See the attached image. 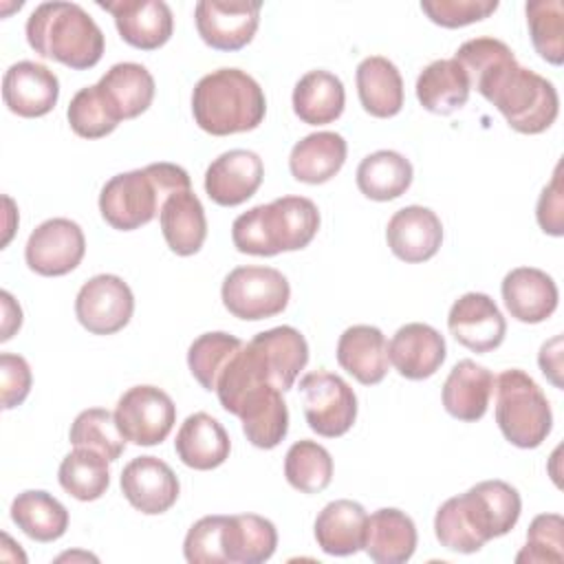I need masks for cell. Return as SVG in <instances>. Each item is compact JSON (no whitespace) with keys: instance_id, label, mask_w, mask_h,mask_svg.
Segmentation results:
<instances>
[{"instance_id":"37","label":"cell","mask_w":564,"mask_h":564,"mask_svg":"<svg viewBox=\"0 0 564 564\" xmlns=\"http://www.w3.org/2000/svg\"><path fill=\"white\" fill-rule=\"evenodd\" d=\"M412 163L394 150H377L361 159L357 167V187L370 200H394L412 185Z\"/></svg>"},{"instance_id":"18","label":"cell","mask_w":564,"mask_h":564,"mask_svg":"<svg viewBox=\"0 0 564 564\" xmlns=\"http://www.w3.org/2000/svg\"><path fill=\"white\" fill-rule=\"evenodd\" d=\"M2 99L4 106L18 117H44L59 99V79L40 62H15L2 77Z\"/></svg>"},{"instance_id":"47","label":"cell","mask_w":564,"mask_h":564,"mask_svg":"<svg viewBox=\"0 0 564 564\" xmlns=\"http://www.w3.org/2000/svg\"><path fill=\"white\" fill-rule=\"evenodd\" d=\"M498 0H423L421 11L438 26L458 29L489 18Z\"/></svg>"},{"instance_id":"7","label":"cell","mask_w":564,"mask_h":564,"mask_svg":"<svg viewBox=\"0 0 564 564\" xmlns=\"http://www.w3.org/2000/svg\"><path fill=\"white\" fill-rule=\"evenodd\" d=\"M494 394L496 423L511 445L533 449L546 441L553 427V412L542 388L524 370H502L496 377Z\"/></svg>"},{"instance_id":"17","label":"cell","mask_w":564,"mask_h":564,"mask_svg":"<svg viewBox=\"0 0 564 564\" xmlns=\"http://www.w3.org/2000/svg\"><path fill=\"white\" fill-rule=\"evenodd\" d=\"M117 24L121 40L141 51L163 46L174 31V15L163 0H99Z\"/></svg>"},{"instance_id":"43","label":"cell","mask_w":564,"mask_h":564,"mask_svg":"<svg viewBox=\"0 0 564 564\" xmlns=\"http://www.w3.org/2000/svg\"><path fill=\"white\" fill-rule=\"evenodd\" d=\"M70 130L82 139H101L110 134L119 121L106 106L104 97L99 95L97 84L79 88L66 110Z\"/></svg>"},{"instance_id":"32","label":"cell","mask_w":564,"mask_h":564,"mask_svg":"<svg viewBox=\"0 0 564 564\" xmlns=\"http://www.w3.org/2000/svg\"><path fill=\"white\" fill-rule=\"evenodd\" d=\"M346 139L337 132L322 130L306 134L289 154V170L295 181L319 185L330 181L346 161Z\"/></svg>"},{"instance_id":"36","label":"cell","mask_w":564,"mask_h":564,"mask_svg":"<svg viewBox=\"0 0 564 564\" xmlns=\"http://www.w3.org/2000/svg\"><path fill=\"white\" fill-rule=\"evenodd\" d=\"M11 520L31 540L53 542L68 529V509L48 491L26 489L13 498Z\"/></svg>"},{"instance_id":"20","label":"cell","mask_w":564,"mask_h":564,"mask_svg":"<svg viewBox=\"0 0 564 564\" xmlns=\"http://www.w3.org/2000/svg\"><path fill=\"white\" fill-rule=\"evenodd\" d=\"M390 251L410 264L434 258L443 242V225L436 212L423 205H408L392 214L386 227Z\"/></svg>"},{"instance_id":"28","label":"cell","mask_w":564,"mask_h":564,"mask_svg":"<svg viewBox=\"0 0 564 564\" xmlns=\"http://www.w3.org/2000/svg\"><path fill=\"white\" fill-rule=\"evenodd\" d=\"M97 88L117 121H123L139 117L152 106L156 86L143 64L119 62L101 75Z\"/></svg>"},{"instance_id":"21","label":"cell","mask_w":564,"mask_h":564,"mask_svg":"<svg viewBox=\"0 0 564 564\" xmlns=\"http://www.w3.org/2000/svg\"><path fill=\"white\" fill-rule=\"evenodd\" d=\"M445 355L447 348L443 335L423 322H410L401 326L388 344L390 364L401 377L412 381L432 377L443 366Z\"/></svg>"},{"instance_id":"22","label":"cell","mask_w":564,"mask_h":564,"mask_svg":"<svg viewBox=\"0 0 564 564\" xmlns=\"http://www.w3.org/2000/svg\"><path fill=\"white\" fill-rule=\"evenodd\" d=\"M502 300L511 317L522 324H540L557 308L555 280L535 267H516L502 280Z\"/></svg>"},{"instance_id":"45","label":"cell","mask_w":564,"mask_h":564,"mask_svg":"<svg viewBox=\"0 0 564 564\" xmlns=\"http://www.w3.org/2000/svg\"><path fill=\"white\" fill-rule=\"evenodd\" d=\"M564 560V520L560 513H540L527 531V544L516 555L518 564H560Z\"/></svg>"},{"instance_id":"30","label":"cell","mask_w":564,"mask_h":564,"mask_svg":"<svg viewBox=\"0 0 564 564\" xmlns=\"http://www.w3.org/2000/svg\"><path fill=\"white\" fill-rule=\"evenodd\" d=\"M366 509L348 498H339L328 502L315 518L313 531L317 546L337 557L352 555L364 544V529H366Z\"/></svg>"},{"instance_id":"2","label":"cell","mask_w":564,"mask_h":564,"mask_svg":"<svg viewBox=\"0 0 564 564\" xmlns=\"http://www.w3.org/2000/svg\"><path fill=\"white\" fill-rule=\"evenodd\" d=\"M183 189H192V181L181 165L150 163L106 181L99 194V212L112 229L132 231L148 225L161 214L163 203Z\"/></svg>"},{"instance_id":"11","label":"cell","mask_w":564,"mask_h":564,"mask_svg":"<svg viewBox=\"0 0 564 564\" xmlns=\"http://www.w3.org/2000/svg\"><path fill=\"white\" fill-rule=\"evenodd\" d=\"M134 313V295L123 278L93 275L75 297V317L93 335H112L128 326Z\"/></svg>"},{"instance_id":"33","label":"cell","mask_w":564,"mask_h":564,"mask_svg":"<svg viewBox=\"0 0 564 564\" xmlns=\"http://www.w3.org/2000/svg\"><path fill=\"white\" fill-rule=\"evenodd\" d=\"M357 95L364 110L372 117L388 119L403 108V79L399 68L381 55H370L359 62L357 73Z\"/></svg>"},{"instance_id":"27","label":"cell","mask_w":564,"mask_h":564,"mask_svg":"<svg viewBox=\"0 0 564 564\" xmlns=\"http://www.w3.org/2000/svg\"><path fill=\"white\" fill-rule=\"evenodd\" d=\"M174 449L183 465L207 471L220 467L227 460L231 441L218 419L207 412H194L181 423Z\"/></svg>"},{"instance_id":"23","label":"cell","mask_w":564,"mask_h":564,"mask_svg":"<svg viewBox=\"0 0 564 564\" xmlns=\"http://www.w3.org/2000/svg\"><path fill=\"white\" fill-rule=\"evenodd\" d=\"M242 421V432L253 447L273 449L289 432V410L282 390L260 383L251 388L234 412Z\"/></svg>"},{"instance_id":"5","label":"cell","mask_w":564,"mask_h":564,"mask_svg":"<svg viewBox=\"0 0 564 564\" xmlns=\"http://www.w3.org/2000/svg\"><path fill=\"white\" fill-rule=\"evenodd\" d=\"M267 112L260 84L240 68H218L203 75L192 90V115L200 130L214 137L249 132Z\"/></svg>"},{"instance_id":"16","label":"cell","mask_w":564,"mask_h":564,"mask_svg":"<svg viewBox=\"0 0 564 564\" xmlns=\"http://www.w3.org/2000/svg\"><path fill=\"white\" fill-rule=\"evenodd\" d=\"M447 328L454 339L474 350L489 352L496 350L507 335V322L487 293H465L460 295L447 315Z\"/></svg>"},{"instance_id":"15","label":"cell","mask_w":564,"mask_h":564,"mask_svg":"<svg viewBox=\"0 0 564 564\" xmlns=\"http://www.w3.org/2000/svg\"><path fill=\"white\" fill-rule=\"evenodd\" d=\"M126 500L145 516H159L174 507L181 485L172 467L156 456L132 458L119 478Z\"/></svg>"},{"instance_id":"19","label":"cell","mask_w":564,"mask_h":564,"mask_svg":"<svg viewBox=\"0 0 564 564\" xmlns=\"http://www.w3.org/2000/svg\"><path fill=\"white\" fill-rule=\"evenodd\" d=\"M264 178L262 159L251 150H227L205 170V192L223 207H236L249 200Z\"/></svg>"},{"instance_id":"4","label":"cell","mask_w":564,"mask_h":564,"mask_svg":"<svg viewBox=\"0 0 564 564\" xmlns=\"http://www.w3.org/2000/svg\"><path fill=\"white\" fill-rule=\"evenodd\" d=\"M319 229V209L306 196H282L256 205L231 225V240L240 253L278 256L304 249Z\"/></svg>"},{"instance_id":"48","label":"cell","mask_w":564,"mask_h":564,"mask_svg":"<svg viewBox=\"0 0 564 564\" xmlns=\"http://www.w3.org/2000/svg\"><path fill=\"white\" fill-rule=\"evenodd\" d=\"M33 375L31 366L22 355L2 352L0 355V397L2 410H11L20 405L31 392Z\"/></svg>"},{"instance_id":"29","label":"cell","mask_w":564,"mask_h":564,"mask_svg":"<svg viewBox=\"0 0 564 564\" xmlns=\"http://www.w3.org/2000/svg\"><path fill=\"white\" fill-rule=\"evenodd\" d=\"M161 234L176 256H194L207 238V218L200 198L192 189L172 194L159 214Z\"/></svg>"},{"instance_id":"24","label":"cell","mask_w":564,"mask_h":564,"mask_svg":"<svg viewBox=\"0 0 564 564\" xmlns=\"http://www.w3.org/2000/svg\"><path fill=\"white\" fill-rule=\"evenodd\" d=\"M414 520L394 507L377 509L366 518L361 549L377 564H403L416 551Z\"/></svg>"},{"instance_id":"35","label":"cell","mask_w":564,"mask_h":564,"mask_svg":"<svg viewBox=\"0 0 564 564\" xmlns=\"http://www.w3.org/2000/svg\"><path fill=\"white\" fill-rule=\"evenodd\" d=\"M469 79L463 66L449 59H434L416 79L419 104L434 115H452L469 99Z\"/></svg>"},{"instance_id":"50","label":"cell","mask_w":564,"mask_h":564,"mask_svg":"<svg viewBox=\"0 0 564 564\" xmlns=\"http://www.w3.org/2000/svg\"><path fill=\"white\" fill-rule=\"evenodd\" d=\"M538 364H540V370L544 372V377L555 388H562V335H555L553 339L542 344Z\"/></svg>"},{"instance_id":"9","label":"cell","mask_w":564,"mask_h":564,"mask_svg":"<svg viewBox=\"0 0 564 564\" xmlns=\"http://www.w3.org/2000/svg\"><path fill=\"white\" fill-rule=\"evenodd\" d=\"M300 394L308 427L326 438L344 436L357 419L352 388L333 372L315 370L300 379Z\"/></svg>"},{"instance_id":"13","label":"cell","mask_w":564,"mask_h":564,"mask_svg":"<svg viewBox=\"0 0 564 564\" xmlns=\"http://www.w3.org/2000/svg\"><path fill=\"white\" fill-rule=\"evenodd\" d=\"M260 2L251 0H200L194 9L200 40L216 51H240L260 24Z\"/></svg>"},{"instance_id":"26","label":"cell","mask_w":564,"mask_h":564,"mask_svg":"<svg viewBox=\"0 0 564 564\" xmlns=\"http://www.w3.org/2000/svg\"><path fill=\"white\" fill-rule=\"evenodd\" d=\"M337 361L364 386L383 381L390 368L386 335L370 324H355L339 335Z\"/></svg>"},{"instance_id":"6","label":"cell","mask_w":564,"mask_h":564,"mask_svg":"<svg viewBox=\"0 0 564 564\" xmlns=\"http://www.w3.org/2000/svg\"><path fill=\"white\" fill-rule=\"evenodd\" d=\"M507 123L520 134H540L551 128L560 112L555 86L531 68L511 59L476 88Z\"/></svg>"},{"instance_id":"40","label":"cell","mask_w":564,"mask_h":564,"mask_svg":"<svg viewBox=\"0 0 564 564\" xmlns=\"http://www.w3.org/2000/svg\"><path fill=\"white\" fill-rule=\"evenodd\" d=\"M242 339L236 335L212 330L198 335L187 350V366L192 377L207 390H216L218 377L227 368V364L234 359V355L242 348Z\"/></svg>"},{"instance_id":"44","label":"cell","mask_w":564,"mask_h":564,"mask_svg":"<svg viewBox=\"0 0 564 564\" xmlns=\"http://www.w3.org/2000/svg\"><path fill=\"white\" fill-rule=\"evenodd\" d=\"M454 59L463 66L469 88H478L494 70H498L502 64L516 59L513 51L496 37H474L458 46Z\"/></svg>"},{"instance_id":"39","label":"cell","mask_w":564,"mask_h":564,"mask_svg":"<svg viewBox=\"0 0 564 564\" xmlns=\"http://www.w3.org/2000/svg\"><path fill=\"white\" fill-rule=\"evenodd\" d=\"M284 476L302 494H319L333 480V456L317 441L302 438L284 456Z\"/></svg>"},{"instance_id":"49","label":"cell","mask_w":564,"mask_h":564,"mask_svg":"<svg viewBox=\"0 0 564 564\" xmlns=\"http://www.w3.org/2000/svg\"><path fill=\"white\" fill-rule=\"evenodd\" d=\"M538 225L549 236H562L564 234V187H562V163L555 165L553 178L549 185H544L538 207H535Z\"/></svg>"},{"instance_id":"12","label":"cell","mask_w":564,"mask_h":564,"mask_svg":"<svg viewBox=\"0 0 564 564\" xmlns=\"http://www.w3.org/2000/svg\"><path fill=\"white\" fill-rule=\"evenodd\" d=\"M86 253L82 227L70 218H48L40 223L24 247V260L31 271L46 278H59L77 269Z\"/></svg>"},{"instance_id":"31","label":"cell","mask_w":564,"mask_h":564,"mask_svg":"<svg viewBox=\"0 0 564 564\" xmlns=\"http://www.w3.org/2000/svg\"><path fill=\"white\" fill-rule=\"evenodd\" d=\"M278 546L275 524L256 513L225 516L223 553L225 564H260L267 562Z\"/></svg>"},{"instance_id":"42","label":"cell","mask_w":564,"mask_h":564,"mask_svg":"<svg viewBox=\"0 0 564 564\" xmlns=\"http://www.w3.org/2000/svg\"><path fill=\"white\" fill-rule=\"evenodd\" d=\"M68 441L75 447H88L104 454L110 463L117 460L126 449V438L119 432L115 412L104 408H88L79 412L70 425Z\"/></svg>"},{"instance_id":"14","label":"cell","mask_w":564,"mask_h":564,"mask_svg":"<svg viewBox=\"0 0 564 564\" xmlns=\"http://www.w3.org/2000/svg\"><path fill=\"white\" fill-rule=\"evenodd\" d=\"M247 348L264 379L282 392L293 388L297 375L308 361V344L304 335L293 326H275L262 330L247 341Z\"/></svg>"},{"instance_id":"41","label":"cell","mask_w":564,"mask_h":564,"mask_svg":"<svg viewBox=\"0 0 564 564\" xmlns=\"http://www.w3.org/2000/svg\"><path fill=\"white\" fill-rule=\"evenodd\" d=\"M527 24L535 53L553 66L564 62V4L560 0L527 2Z\"/></svg>"},{"instance_id":"38","label":"cell","mask_w":564,"mask_h":564,"mask_svg":"<svg viewBox=\"0 0 564 564\" xmlns=\"http://www.w3.org/2000/svg\"><path fill=\"white\" fill-rule=\"evenodd\" d=\"M108 458L88 447H75L68 452L57 469V480L62 489L75 500L90 502L106 494L110 485Z\"/></svg>"},{"instance_id":"8","label":"cell","mask_w":564,"mask_h":564,"mask_svg":"<svg viewBox=\"0 0 564 564\" xmlns=\"http://www.w3.org/2000/svg\"><path fill=\"white\" fill-rule=\"evenodd\" d=\"M220 297L225 308L247 322H258L282 313L291 297L289 280L273 267H236L223 280Z\"/></svg>"},{"instance_id":"46","label":"cell","mask_w":564,"mask_h":564,"mask_svg":"<svg viewBox=\"0 0 564 564\" xmlns=\"http://www.w3.org/2000/svg\"><path fill=\"white\" fill-rule=\"evenodd\" d=\"M223 522L225 516H205L189 527L183 542V555L189 564H225Z\"/></svg>"},{"instance_id":"3","label":"cell","mask_w":564,"mask_h":564,"mask_svg":"<svg viewBox=\"0 0 564 564\" xmlns=\"http://www.w3.org/2000/svg\"><path fill=\"white\" fill-rule=\"evenodd\" d=\"M29 46L46 59L68 68H93L104 55V33L99 24L77 2H42L26 20Z\"/></svg>"},{"instance_id":"34","label":"cell","mask_w":564,"mask_h":564,"mask_svg":"<svg viewBox=\"0 0 564 564\" xmlns=\"http://www.w3.org/2000/svg\"><path fill=\"white\" fill-rule=\"evenodd\" d=\"M344 104V84L330 70H308L293 88V112L308 126L333 123L341 117Z\"/></svg>"},{"instance_id":"1","label":"cell","mask_w":564,"mask_h":564,"mask_svg":"<svg viewBox=\"0 0 564 564\" xmlns=\"http://www.w3.org/2000/svg\"><path fill=\"white\" fill-rule=\"evenodd\" d=\"M520 511L522 500L516 487L505 480H482L438 507L434 533L449 551L476 553L489 540L509 533Z\"/></svg>"},{"instance_id":"25","label":"cell","mask_w":564,"mask_h":564,"mask_svg":"<svg viewBox=\"0 0 564 564\" xmlns=\"http://www.w3.org/2000/svg\"><path fill=\"white\" fill-rule=\"evenodd\" d=\"M494 383L491 370L471 359H460L443 383L441 399L445 412L465 423L480 421L494 397Z\"/></svg>"},{"instance_id":"10","label":"cell","mask_w":564,"mask_h":564,"mask_svg":"<svg viewBox=\"0 0 564 564\" xmlns=\"http://www.w3.org/2000/svg\"><path fill=\"white\" fill-rule=\"evenodd\" d=\"M115 421L126 441L150 447L163 443L172 432L176 405L172 397L156 386H132L119 397Z\"/></svg>"},{"instance_id":"51","label":"cell","mask_w":564,"mask_h":564,"mask_svg":"<svg viewBox=\"0 0 564 564\" xmlns=\"http://www.w3.org/2000/svg\"><path fill=\"white\" fill-rule=\"evenodd\" d=\"M0 300H2V335H0V341H7L13 337V333L22 326V308L20 304L11 297L9 291H2L0 293Z\"/></svg>"}]
</instances>
